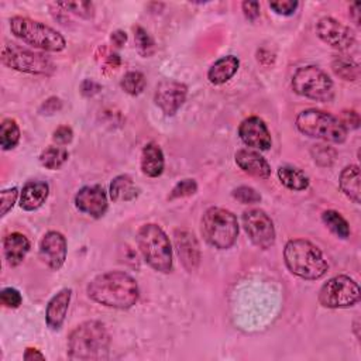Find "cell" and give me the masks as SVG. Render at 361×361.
<instances>
[{
	"instance_id": "6da1fadb",
	"label": "cell",
	"mask_w": 361,
	"mask_h": 361,
	"mask_svg": "<svg viewBox=\"0 0 361 361\" xmlns=\"http://www.w3.org/2000/svg\"><path fill=\"white\" fill-rule=\"evenodd\" d=\"M87 295L96 303L113 309H130L140 296L135 279L123 271H109L94 276L87 285Z\"/></svg>"
},
{
	"instance_id": "7a4b0ae2",
	"label": "cell",
	"mask_w": 361,
	"mask_h": 361,
	"mask_svg": "<svg viewBox=\"0 0 361 361\" xmlns=\"http://www.w3.org/2000/svg\"><path fill=\"white\" fill-rule=\"evenodd\" d=\"M110 334L97 320H87L76 326L68 337V357L71 360H104L109 355Z\"/></svg>"
},
{
	"instance_id": "3957f363",
	"label": "cell",
	"mask_w": 361,
	"mask_h": 361,
	"mask_svg": "<svg viewBox=\"0 0 361 361\" xmlns=\"http://www.w3.org/2000/svg\"><path fill=\"white\" fill-rule=\"evenodd\" d=\"M283 259L293 275L309 281L324 276L329 269L322 251L313 243L303 238H293L286 243Z\"/></svg>"
},
{
	"instance_id": "277c9868",
	"label": "cell",
	"mask_w": 361,
	"mask_h": 361,
	"mask_svg": "<svg viewBox=\"0 0 361 361\" xmlns=\"http://www.w3.org/2000/svg\"><path fill=\"white\" fill-rule=\"evenodd\" d=\"M137 245L147 264L158 272L172 269V247L166 233L154 223L144 224L137 231Z\"/></svg>"
},
{
	"instance_id": "5b68a950",
	"label": "cell",
	"mask_w": 361,
	"mask_h": 361,
	"mask_svg": "<svg viewBox=\"0 0 361 361\" xmlns=\"http://www.w3.org/2000/svg\"><path fill=\"white\" fill-rule=\"evenodd\" d=\"M10 30L23 42L42 51L59 52L66 47V41L59 31L54 30L52 27L41 21H37L28 17H21V16L11 17Z\"/></svg>"
},
{
	"instance_id": "8992f818",
	"label": "cell",
	"mask_w": 361,
	"mask_h": 361,
	"mask_svg": "<svg viewBox=\"0 0 361 361\" xmlns=\"http://www.w3.org/2000/svg\"><path fill=\"white\" fill-rule=\"evenodd\" d=\"M203 238L219 250L230 248L238 235L237 217L227 209L210 207L204 212L200 223Z\"/></svg>"
},
{
	"instance_id": "52a82bcc",
	"label": "cell",
	"mask_w": 361,
	"mask_h": 361,
	"mask_svg": "<svg viewBox=\"0 0 361 361\" xmlns=\"http://www.w3.org/2000/svg\"><path fill=\"white\" fill-rule=\"evenodd\" d=\"M296 128L307 137L336 144L344 142L347 138V130L340 118L319 109L300 111L296 117Z\"/></svg>"
},
{
	"instance_id": "ba28073f",
	"label": "cell",
	"mask_w": 361,
	"mask_h": 361,
	"mask_svg": "<svg viewBox=\"0 0 361 361\" xmlns=\"http://www.w3.org/2000/svg\"><path fill=\"white\" fill-rule=\"evenodd\" d=\"M3 65L32 75H51L55 69L54 62L41 52L23 48L17 44L7 42L1 48Z\"/></svg>"
},
{
	"instance_id": "9c48e42d",
	"label": "cell",
	"mask_w": 361,
	"mask_h": 361,
	"mask_svg": "<svg viewBox=\"0 0 361 361\" xmlns=\"http://www.w3.org/2000/svg\"><path fill=\"white\" fill-rule=\"evenodd\" d=\"M292 89L299 96L327 102L333 97V80L320 68L309 65L299 68L292 76Z\"/></svg>"
},
{
	"instance_id": "30bf717a",
	"label": "cell",
	"mask_w": 361,
	"mask_h": 361,
	"mask_svg": "<svg viewBox=\"0 0 361 361\" xmlns=\"http://www.w3.org/2000/svg\"><path fill=\"white\" fill-rule=\"evenodd\" d=\"M360 286L353 278L347 275H337L330 278L320 288L319 303L330 309L350 307L360 300Z\"/></svg>"
},
{
	"instance_id": "8fae6325",
	"label": "cell",
	"mask_w": 361,
	"mask_h": 361,
	"mask_svg": "<svg viewBox=\"0 0 361 361\" xmlns=\"http://www.w3.org/2000/svg\"><path fill=\"white\" fill-rule=\"evenodd\" d=\"M243 227L254 245L267 250L275 243V228L271 217L261 209L243 213Z\"/></svg>"
},
{
	"instance_id": "7c38bea8",
	"label": "cell",
	"mask_w": 361,
	"mask_h": 361,
	"mask_svg": "<svg viewBox=\"0 0 361 361\" xmlns=\"http://www.w3.org/2000/svg\"><path fill=\"white\" fill-rule=\"evenodd\" d=\"M317 37L338 51L350 49L355 42L353 30L333 17H322L316 24Z\"/></svg>"
},
{
	"instance_id": "4fadbf2b",
	"label": "cell",
	"mask_w": 361,
	"mask_h": 361,
	"mask_svg": "<svg viewBox=\"0 0 361 361\" xmlns=\"http://www.w3.org/2000/svg\"><path fill=\"white\" fill-rule=\"evenodd\" d=\"M186 93L188 87L183 83L166 79L158 83L154 93V102L166 116H173L183 104Z\"/></svg>"
},
{
	"instance_id": "5bb4252c",
	"label": "cell",
	"mask_w": 361,
	"mask_h": 361,
	"mask_svg": "<svg viewBox=\"0 0 361 361\" xmlns=\"http://www.w3.org/2000/svg\"><path fill=\"white\" fill-rule=\"evenodd\" d=\"M75 206L79 212L99 219L107 212V195L100 185L83 186L75 195Z\"/></svg>"
},
{
	"instance_id": "9a60e30c",
	"label": "cell",
	"mask_w": 361,
	"mask_h": 361,
	"mask_svg": "<svg viewBox=\"0 0 361 361\" xmlns=\"http://www.w3.org/2000/svg\"><path fill=\"white\" fill-rule=\"evenodd\" d=\"M238 135L245 145L261 151L268 149L272 144L267 124L264 123L262 118L257 116L247 117L241 121L238 127Z\"/></svg>"
},
{
	"instance_id": "2e32d148",
	"label": "cell",
	"mask_w": 361,
	"mask_h": 361,
	"mask_svg": "<svg viewBox=\"0 0 361 361\" xmlns=\"http://www.w3.org/2000/svg\"><path fill=\"white\" fill-rule=\"evenodd\" d=\"M66 251V238L59 231H48L39 243V257L54 271L63 265Z\"/></svg>"
},
{
	"instance_id": "e0dca14e",
	"label": "cell",
	"mask_w": 361,
	"mask_h": 361,
	"mask_svg": "<svg viewBox=\"0 0 361 361\" xmlns=\"http://www.w3.org/2000/svg\"><path fill=\"white\" fill-rule=\"evenodd\" d=\"M175 248L182 265L189 271H195L200 262V248L193 233L188 230H176L175 234Z\"/></svg>"
},
{
	"instance_id": "ac0fdd59",
	"label": "cell",
	"mask_w": 361,
	"mask_h": 361,
	"mask_svg": "<svg viewBox=\"0 0 361 361\" xmlns=\"http://www.w3.org/2000/svg\"><path fill=\"white\" fill-rule=\"evenodd\" d=\"M235 164L248 175L267 179L271 175V166L268 161L257 151L252 149H238L234 155Z\"/></svg>"
},
{
	"instance_id": "d6986e66",
	"label": "cell",
	"mask_w": 361,
	"mask_h": 361,
	"mask_svg": "<svg viewBox=\"0 0 361 361\" xmlns=\"http://www.w3.org/2000/svg\"><path fill=\"white\" fill-rule=\"evenodd\" d=\"M71 296H72V289L63 288L58 293H55L48 302L47 310H45V320L49 329L59 330L62 327L66 317L68 307H69Z\"/></svg>"
},
{
	"instance_id": "ffe728a7",
	"label": "cell",
	"mask_w": 361,
	"mask_h": 361,
	"mask_svg": "<svg viewBox=\"0 0 361 361\" xmlns=\"http://www.w3.org/2000/svg\"><path fill=\"white\" fill-rule=\"evenodd\" d=\"M49 193V186L45 182L30 180L27 182L20 193V206L27 212L37 210L41 207Z\"/></svg>"
},
{
	"instance_id": "44dd1931",
	"label": "cell",
	"mask_w": 361,
	"mask_h": 361,
	"mask_svg": "<svg viewBox=\"0 0 361 361\" xmlns=\"http://www.w3.org/2000/svg\"><path fill=\"white\" fill-rule=\"evenodd\" d=\"M3 248H4V257L7 259V264L10 267H17L25 258L30 250V241L21 233H11L4 237Z\"/></svg>"
},
{
	"instance_id": "7402d4cb",
	"label": "cell",
	"mask_w": 361,
	"mask_h": 361,
	"mask_svg": "<svg viewBox=\"0 0 361 361\" xmlns=\"http://www.w3.org/2000/svg\"><path fill=\"white\" fill-rule=\"evenodd\" d=\"M164 152L155 142H148L141 152V171L149 178H157L164 172Z\"/></svg>"
},
{
	"instance_id": "603a6c76",
	"label": "cell",
	"mask_w": 361,
	"mask_h": 361,
	"mask_svg": "<svg viewBox=\"0 0 361 361\" xmlns=\"http://www.w3.org/2000/svg\"><path fill=\"white\" fill-rule=\"evenodd\" d=\"M238 59L233 55H226L217 59L207 72V79L213 85H223L228 82L238 69Z\"/></svg>"
},
{
	"instance_id": "cb8c5ba5",
	"label": "cell",
	"mask_w": 361,
	"mask_h": 361,
	"mask_svg": "<svg viewBox=\"0 0 361 361\" xmlns=\"http://www.w3.org/2000/svg\"><path fill=\"white\" fill-rule=\"evenodd\" d=\"M109 193L113 202H130L138 196L140 189L128 175H118L111 180Z\"/></svg>"
},
{
	"instance_id": "d4e9b609",
	"label": "cell",
	"mask_w": 361,
	"mask_h": 361,
	"mask_svg": "<svg viewBox=\"0 0 361 361\" xmlns=\"http://www.w3.org/2000/svg\"><path fill=\"white\" fill-rule=\"evenodd\" d=\"M338 185L350 200L355 204L360 203V168L357 165H348L340 172Z\"/></svg>"
},
{
	"instance_id": "484cf974",
	"label": "cell",
	"mask_w": 361,
	"mask_h": 361,
	"mask_svg": "<svg viewBox=\"0 0 361 361\" xmlns=\"http://www.w3.org/2000/svg\"><path fill=\"white\" fill-rule=\"evenodd\" d=\"M281 183L290 190H305L309 186V178L299 168L285 165L278 169Z\"/></svg>"
},
{
	"instance_id": "4316f807",
	"label": "cell",
	"mask_w": 361,
	"mask_h": 361,
	"mask_svg": "<svg viewBox=\"0 0 361 361\" xmlns=\"http://www.w3.org/2000/svg\"><path fill=\"white\" fill-rule=\"evenodd\" d=\"M322 220L327 228L340 238H347L350 235V226L347 220L336 210H326L322 213Z\"/></svg>"
},
{
	"instance_id": "83f0119b",
	"label": "cell",
	"mask_w": 361,
	"mask_h": 361,
	"mask_svg": "<svg viewBox=\"0 0 361 361\" xmlns=\"http://www.w3.org/2000/svg\"><path fill=\"white\" fill-rule=\"evenodd\" d=\"M69 158L63 147H48L39 154V162L47 169H59Z\"/></svg>"
},
{
	"instance_id": "f1b7e54d",
	"label": "cell",
	"mask_w": 361,
	"mask_h": 361,
	"mask_svg": "<svg viewBox=\"0 0 361 361\" xmlns=\"http://www.w3.org/2000/svg\"><path fill=\"white\" fill-rule=\"evenodd\" d=\"M20 141V128L16 120L4 118L0 126V144L4 151L14 148Z\"/></svg>"
},
{
	"instance_id": "f546056e",
	"label": "cell",
	"mask_w": 361,
	"mask_h": 361,
	"mask_svg": "<svg viewBox=\"0 0 361 361\" xmlns=\"http://www.w3.org/2000/svg\"><path fill=\"white\" fill-rule=\"evenodd\" d=\"M333 72L343 80H355L358 79V65L345 56H337L331 63Z\"/></svg>"
},
{
	"instance_id": "4dcf8cb0",
	"label": "cell",
	"mask_w": 361,
	"mask_h": 361,
	"mask_svg": "<svg viewBox=\"0 0 361 361\" xmlns=\"http://www.w3.org/2000/svg\"><path fill=\"white\" fill-rule=\"evenodd\" d=\"M120 85L126 93L137 96L145 89V76L138 71H130L123 76Z\"/></svg>"
},
{
	"instance_id": "1f68e13d",
	"label": "cell",
	"mask_w": 361,
	"mask_h": 361,
	"mask_svg": "<svg viewBox=\"0 0 361 361\" xmlns=\"http://www.w3.org/2000/svg\"><path fill=\"white\" fill-rule=\"evenodd\" d=\"M134 32H135L134 38H135V45H137L138 52L142 56L152 55L155 51V44H154V39L151 38V35L140 25L134 28Z\"/></svg>"
},
{
	"instance_id": "d6a6232c",
	"label": "cell",
	"mask_w": 361,
	"mask_h": 361,
	"mask_svg": "<svg viewBox=\"0 0 361 361\" xmlns=\"http://www.w3.org/2000/svg\"><path fill=\"white\" fill-rule=\"evenodd\" d=\"M56 7H62L65 11H71L75 16H79L83 18H90L93 17V13H94L93 3L90 1H63V3H56Z\"/></svg>"
},
{
	"instance_id": "836d02e7",
	"label": "cell",
	"mask_w": 361,
	"mask_h": 361,
	"mask_svg": "<svg viewBox=\"0 0 361 361\" xmlns=\"http://www.w3.org/2000/svg\"><path fill=\"white\" fill-rule=\"evenodd\" d=\"M196 192H197V183L195 179H182L172 188L168 199L173 200L179 197H186V196L195 195Z\"/></svg>"
},
{
	"instance_id": "e575fe53",
	"label": "cell",
	"mask_w": 361,
	"mask_h": 361,
	"mask_svg": "<svg viewBox=\"0 0 361 361\" xmlns=\"http://www.w3.org/2000/svg\"><path fill=\"white\" fill-rule=\"evenodd\" d=\"M233 197L243 204H254L261 200V195L251 186H238L233 190Z\"/></svg>"
},
{
	"instance_id": "d590c367",
	"label": "cell",
	"mask_w": 361,
	"mask_h": 361,
	"mask_svg": "<svg viewBox=\"0 0 361 361\" xmlns=\"http://www.w3.org/2000/svg\"><path fill=\"white\" fill-rule=\"evenodd\" d=\"M312 154H313L314 162H317L323 166L330 165L334 161V157H336V152H334L333 148H330L327 145H322V144L314 145L313 149H312Z\"/></svg>"
},
{
	"instance_id": "8d00e7d4",
	"label": "cell",
	"mask_w": 361,
	"mask_h": 361,
	"mask_svg": "<svg viewBox=\"0 0 361 361\" xmlns=\"http://www.w3.org/2000/svg\"><path fill=\"white\" fill-rule=\"evenodd\" d=\"M0 300L6 307L16 309L21 305L23 298H21V293L16 288H4L0 292Z\"/></svg>"
},
{
	"instance_id": "74e56055",
	"label": "cell",
	"mask_w": 361,
	"mask_h": 361,
	"mask_svg": "<svg viewBox=\"0 0 361 361\" xmlns=\"http://www.w3.org/2000/svg\"><path fill=\"white\" fill-rule=\"evenodd\" d=\"M17 196H18L17 188H10V189L1 190V193H0V200H1L0 214L1 216H6L7 212L13 209V206H14V203L17 200Z\"/></svg>"
},
{
	"instance_id": "f35d334b",
	"label": "cell",
	"mask_w": 361,
	"mask_h": 361,
	"mask_svg": "<svg viewBox=\"0 0 361 361\" xmlns=\"http://www.w3.org/2000/svg\"><path fill=\"white\" fill-rule=\"evenodd\" d=\"M299 3L296 0H278V1H271L269 7L279 16H290L295 13L298 8Z\"/></svg>"
},
{
	"instance_id": "ab89813d",
	"label": "cell",
	"mask_w": 361,
	"mask_h": 361,
	"mask_svg": "<svg viewBox=\"0 0 361 361\" xmlns=\"http://www.w3.org/2000/svg\"><path fill=\"white\" fill-rule=\"evenodd\" d=\"M72 138H73V131L69 126H59L52 134V140L58 145H66L72 141Z\"/></svg>"
},
{
	"instance_id": "60d3db41",
	"label": "cell",
	"mask_w": 361,
	"mask_h": 361,
	"mask_svg": "<svg viewBox=\"0 0 361 361\" xmlns=\"http://www.w3.org/2000/svg\"><path fill=\"white\" fill-rule=\"evenodd\" d=\"M340 121L345 127V130H348V128L354 130V128H358V126H360V116L354 110H344Z\"/></svg>"
},
{
	"instance_id": "b9f144b4",
	"label": "cell",
	"mask_w": 361,
	"mask_h": 361,
	"mask_svg": "<svg viewBox=\"0 0 361 361\" xmlns=\"http://www.w3.org/2000/svg\"><path fill=\"white\" fill-rule=\"evenodd\" d=\"M241 7H243V11H244V16L250 21H254L259 17V3L258 1H244L241 4Z\"/></svg>"
},
{
	"instance_id": "7bdbcfd3",
	"label": "cell",
	"mask_w": 361,
	"mask_h": 361,
	"mask_svg": "<svg viewBox=\"0 0 361 361\" xmlns=\"http://www.w3.org/2000/svg\"><path fill=\"white\" fill-rule=\"evenodd\" d=\"M61 107H62V103L58 97H49L42 103L41 111L44 114H52V113H56Z\"/></svg>"
},
{
	"instance_id": "ee69618b",
	"label": "cell",
	"mask_w": 361,
	"mask_h": 361,
	"mask_svg": "<svg viewBox=\"0 0 361 361\" xmlns=\"http://www.w3.org/2000/svg\"><path fill=\"white\" fill-rule=\"evenodd\" d=\"M100 90V85L96 83L94 80L92 79H86L82 82L80 85V92L85 94V96H93L94 93H97Z\"/></svg>"
},
{
	"instance_id": "f6af8a7d",
	"label": "cell",
	"mask_w": 361,
	"mask_h": 361,
	"mask_svg": "<svg viewBox=\"0 0 361 361\" xmlns=\"http://www.w3.org/2000/svg\"><path fill=\"white\" fill-rule=\"evenodd\" d=\"M110 41L113 42V45H116V47L120 48V47H123L124 42L127 41V34H126L124 31H121V30H117V31L111 32Z\"/></svg>"
},
{
	"instance_id": "bcb514c9",
	"label": "cell",
	"mask_w": 361,
	"mask_h": 361,
	"mask_svg": "<svg viewBox=\"0 0 361 361\" xmlns=\"http://www.w3.org/2000/svg\"><path fill=\"white\" fill-rule=\"evenodd\" d=\"M24 360L25 361H32V360H45V355L37 350V348H27L24 353Z\"/></svg>"
},
{
	"instance_id": "7dc6e473",
	"label": "cell",
	"mask_w": 361,
	"mask_h": 361,
	"mask_svg": "<svg viewBox=\"0 0 361 361\" xmlns=\"http://www.w3.org/2000/svg\"><path fill=\"white\" fill-rule=\"evenodd\" d=\"M360 7L361 4L358 1H354L350 4V14H353V20L357 25H360Z\"/></svg>"
}]
</instances>
